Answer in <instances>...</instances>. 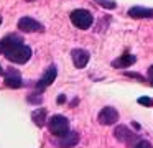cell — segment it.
<instances>
[{
  "label": "cell",
  "mask_w": 153,
  "mask_h": 148,
  "mask_svg": "<svg viewBox=\"0 0 153 148\" xmlns=\"http://www.w3.org/2000/svg\"><path fill=\"white\" fill-rule=\"evenodd\" d=\"M138 104H142V105H152L153 102H152V99H148V97H140L138 99Z\"/></svg>",
  "instance_id": "16"
},
{
  "label": "cell",
  "mask_w": 153,
  "mask_h": 148,
  "mask_svg": "<svg viewBox=\"0 0 153 148\" xmlns=\"http://www.w3.org/2000/svg\"><path fill=\"white\" fill-rule=\"evenodd\" d=\"M128 16H132V18H153V8H145L142 5H135L128 10Z\"/></svg>",
  "instance_id": "11"
},
{
  "label": "cell",
  "mask_w": 153,
  "mask_h": 148,
  "mask_svg": "<svg viewBox=\"0 0 153 148\" xmlns=\"http://www.w3.org/2000/svg\"><path fill=\"white\" fill-rule=\"evenodd\" d=\"M4 82H5V86H7V87H12V89H18V87H22V86H23L20 71H17V69H13V68H8L7 71H5Z\"/></svg>",
  "instance_id": "6"
},
{
  "label": "cell",
  "mask_w": 153,
  "mask_h": 148,
  "mask_svg": "<svg viewBox=\"0 0 153 148\" xmlns=\"http://www.w3.org/2000/svg\"><path fill=\"white\" fill-rule=\"evenodd\" d=\"M96 3H99L100 7H104V8H109V10H114L117 7V3L114 2V0H94Z\"/></svg>",
  "instance_id": "14"
},
{
  "label": "cell",
  "mask_w": 153,
  "mask_h": 148,
  "mask_svg": "<svg viewBox=\"0 0 153 148\" xmlns=\"http://www.w3.org/2000/svg\"><path fill=\"white\" fill-rule=\"evenodd\" d=\"M97 120L102 125H114L117 120H119V112L114 107H104L102 110L97 115Z\"/></svg>",
  "instance_id": "7"
},
{
  "label": "cell",
  "mask_w": 153,
  "mask_h": 148,
  "mask_svg": "<svg viewBox=\"0 0 153 148\" xmlns=\"http://www.w3.org/2000/svg\"><path fill=\"white\" fill-rule=\"evenodd\" d=\"M54 143L59 148H73L79 143V135H77L76 132H69V133L64 135V137H58V140L54 141Z\"/></svg>",
  "instance_id": "10"
},
{
  "label": "cell",
  "mask_w": 153,
  "mask_h": 148,
  "mask_svg": "<svg viewBox=\"0 0 153 148\" xmlns=\"http://www.w3.org/2000/svg\"><path fill=\"white\" fill-rule=\"evenodd\" d=\"M46 125L50 133L54 137H64L69 133V120L64 115H53L51 118H48Z\"/></svg>",
  "instance_id": "2"
},
{
  "label": "cell",
  "mask_w": 153,
  "mask_h": 148,
  "mask_svg": "<svg viewBox=\"0 0 153 148\" xmlns=\"http://www.w3.org/2000/svg\"><path fill=\"white\" fill-rule=\"evenodd\" d=\"M135 61H137V58H135L133 54H123V56H120L119 59L112 61V66H114V68L123 69V68H128V66H132Z\"/></svg>",
  "instance_id": "12"
},
{
  "label": "cell",
  "mask_w": 153,
  "mask_h": 148,
  "mask_svg": "<svg viewBox=\"0 0 153 148\" xmlns=\"http://www.w3.org/2000/svg\"><path fill=\"white\" fill-rule=\"evenodd\" d=\"M0 54H4L7 59L17 62V64H25L30 61L33 51L30 46L23 43L22 36L8 35L0 39Z\"/></svg>",
  "instance_id": "1"
},
{
  "label": "cell",
  "mask_w": 153,
  "mask_h": 148,
  "mask_svg": "<svg viewBox=\"0 0 153 148\" xmlns=\"http://www.w3.org/2000/svg\"><path fill=\"white\" fill-rule=\"evenodd\" d=\"M133 148H152V145H150L146 140H138V141H137V145H135Z\"/></svg>",
  "instance_id": "15"
},
{
  "label": "cell",
  "mask_w": 153,
  "mask_h": 148,
  "mask_svg": "<svg viewBox=\"0 0 153 148\" xmlns=\"http://www.w3.org/2000/svg\"><path fill=\"white\" fill-rule=\"evenodd\" d=\"M17 26L20 31H25V33H36V31H43L45 30V26L40 22H36L35 18H31V16H22L18 20Z\"/></svg>",
  "instance_id": "5"
},
{
  "label": "cell",
  "mask_w": 153,
  "mask_h": 148,
  "mask_svg": "<svg viewBox=\"0 0 153 148\" xmlns=\"http://www.w3.org/2000/svg\"><path fill=\"white\" fill-rule=\"evenodd\" d=\"M31 120L35 122V125L43 127V125L46 123V109H36V110L31 114Z\"/></svg>",
  "instance_id": "13"
},
{
  "label": "cell",
  "mask_w": 153,
  "mask_h": 148,
  "mask_svg": "<svg viewBox=\"0 0 153 148\" xmlns=\"http://www.w3.org/2000/svg\"><path fill=\"white\" fill-rule=\"evenodd\" d=\"M56 76H58V69H56V66H50V68L45 71V74H43V77L38 81V84H36V89L38 91H43V89H46L50 84H53V81L56 79Z\"/></svg>",
  "instance_id": "9"
},
{
  "label": "cell",
  "mask_w": 153,
  "mask_h": 148,
  "mask_svg": "<svg viewBox=\"0 0 153 148\" xmlns=\"http://www.w3.org/2000/svg\"><path fill=\"white\" fill-rule=\"evenodd\" d=\"M148 79H150V82H153V64L148 68Z\"/></svg>",
  "instance_id": "17"
},
{
  "label": "cell",
  "mask_w": 153,
  "mask_h": 148,
  "mask_svg": "<svg viewBox=\"0 0 153 148\" xmlns=\"http://www.w3.org/2000/svg\"><path fill=\"white\" fill-rule=\"evenodd\" d=\"M114 135H115V138L119 141H122V143H125L127 147H135V141H137V133H133L132 130H128V127H125V125H119V127L114 130Z\"/></svg>",
  "instance_id": "4"
},
{
  "label": "cell",
  "mask_w": 153,
  "mask_h": 148,
  "mask_svg": "<svg viewBox=\"0 0 153 148\" xmlns=\"http://www.w3.org/2000/svg\"><path fill=\"white\" fill-rule=\"evenodd\" d=\"M71 22H73V25L76 26V28L79 30H87L91 28V25L94 23V18H92V13L87 12V10L84 8H77V10H73L69 15Z\"/></svg>",
  "instance_id": "3"
},
{
  "label": "cell",
  "mask_w": 153,
  "mask_h": 148,
  "mask_svg": "<svg viewBox=\"0 0 153 148\" xmlns=\"http://www.w3.org/2000/svg\"><path fill=\"white\" fill-rule=\"evenodd\" d=\"M58 102H59V104H63V102H64V95H59V99H58Z\"/></svg>",
  "instance_id": "18"
},
{
  "label": "cell",
  "mask_w": 153,
  "mask_h": 148,
  "mask_svg": "<svg viewBox=\"0 0 153 148\" xmlns=\"http://www.w3.org/2000/svg\"><path fill=\"white\" fill-rule=\"evenodd\" d=\"M71 58H73V62L74 66H76L77 69H82L87 66V62H89V53L86 51V49H81V48H76L71 51Z\"/></svg>",
  "instance_id": "8"
},
{
  "label": "cell",
  "mask_w": 153,
  "mask_h": 148,
  "mask_svg": "<svg viewBox=\"0 0 153 148\" xmlns=\"http://www.w3.org/2000/svg\"><path fill=\"white\" fill-rule=\"evenodd\" d=\"M0 76H5V71L2 69V66H0Z\"/></svg>",
  "instance_id": "19"
},
{
  "label": "cell",
  "mask_w": 153,
  "mask_h": 148,
  "mask_svg": "<svg viewBox=\"0 0 153 148\" xmlns=\"http://www.w3.org/2000/svg\"><path fill=\"white\" fill-rule=\"evenodd\" d=\"M28 2H31V0H28Z\"/></svg>",
  "instance_id": "21"
},
{
  "label": "cell",
  "mask_w": 153,
  "mask_h": 148,
  "mask_svg": "<svg viewBox=\"0 0 153 148\" xmlns=\"http://www.w3.org/2000/svg\"><path fill=\"white\" fill-rule=\"evenodd\" d=\"M152 86H153V82H152Z\"/></svg>",
  "instance_id": "22"
},
{
  "label": "cell",
  "mask_w": 153,
  "mask_h": 148,
  "mask_svg": "<svg viewBox=\"0 0 153 148\" xmlns=\"http://www.w3.org/2000/svg\"><path fill=\"white\" fill-rule=\"evenodd\" d=\"M0 23H2V16H0Z\"/></svg>",
  "instance_id": "20"
}]
</instances>
